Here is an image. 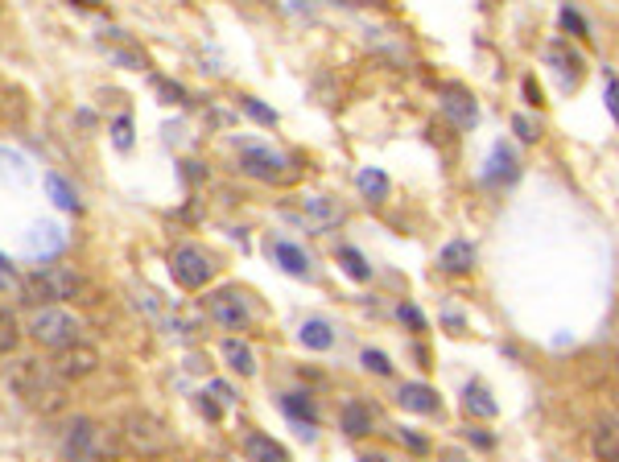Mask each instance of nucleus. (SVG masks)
<instances>
[{"mask_svg":"<svg viewBox=\"0 0 619 462\" xmlns=\"http://www.w3.org/2000/svg\"><path fill=\"white\" fill-rule=\"evenodd\" d=\"M9 384L17 388V396H21L29 409H37V413L50 417V413H59V409H67V388H62V380L54 376V368L42 364V359H12Z\"/></svg>","mask_w":619,"mask_h":462,"instance_id":"obj_1","label":"nucleus"},{"mask_svg":"<svg viewBox=\"0 0 619 462\" xmlns=\"http://www.w3.org/2000/svg\"><path fill=\"white\" fill-rule=\"evenodd\" d=\"M79 289H83V277L74 273V269H62V264L37 269V273L25 277V285H21L25 301H46V306H54L62 297H74Z\"/></svg>","mask_w":619,"mask_h":462,"instance_id":"obj_2","label":"nucleus"},{"mask_svg":"<svg viewBox=\"0 0 619 462\" xmlns=\"http://www.w3.org/2000/svg\"><path fill=\"white\" fill-rule=\"evenodd\" d=\"M29 334H34L42 347H67V343H79V318L74 314H67V309L59 306H42L29 318Z\"/></svg>","mask_w":619,"mask_h":462,"instance_id":"obj_3","label":"nucleus"},{"mask_svg":"<svg viewBox=\"0 0 619 462\" xmlns=\"http://www.w3.org/2000/svg\"><path fill=\"white\" fill-rule=\"evenodd\" d=\"M124 446L132 454H166L174 446V434L166 429V421H157L153 413H132L124 421Z\"/></svg>","mask_w":619,"mask_h":462,"instance_id":"obj_4","label":"nucleus"},{"mask_svg":"<svg viewBox=\"0 0 619 462\" xmlns=\"http://www.w3.org/2000/svg\"><path fill=\"white\" fill-rule=\"evenodd\" d=\"M169 273H174L178 285H186V289H203V285L215 277V264H211V256H207L203 248L182 244V248H174V256H169Z\"/></svg>","mask_w":619,"mask_h":462,"instance_id":"obj_5","label":"nucleus"},{"mask_svg":"<svg viewBox=\"0 0 619 462\" xmlns=\"http://www.w3.org/2000/svg\"><path fill=\"white\" fill-rule=\"evenodd\" d=\"M239 169L248 178H261V182H286L289 178V161L281 153H273L269 145H244L239 149Z\"/></svg>","mask_w":619,"mask_h":462,"instance_id":"obj_6","label":"nucleus"},{"mask_svg":"<svg viewBox=\"0 0 619 462\" xmlns=\"http://www.w3.org/2000/svg\"><path fill=\"white\" fill-rule=\"evenodd\" d=\"M96 438H99L96 421H87V417H74L71 426H67V434H62V458H67V462H104V454H99Z\"/></svg>","mask_w":619,"mask_h":462,"instance_id":"obj_7","label":"nucleus"},{"mask_svg":"<svg viewBox=\"0 0 619 462\" xmlns=\"http://www.w3.org/2000/svg\"><path fill=\"white\" fill-rule=\"evenodd\" d=\"M207 314H211L219 326H227V331H248V322H252V309H248V301H244L239 289H219V294H211L207 297Z\"/></svg>","mask_w":619,"mask_h":462,"instance_id":"obj_8","label":"nucleus"},{"mask_svg":"<svg viewBox=\"0 0 619 462\" xmlns=\"http://www.w3.org/2000/svg\"><path fill=\"white\" fill-rule=\"evenodd\" d=\"M54 368V376L67 384V380H83L91 376V372L99 368V356H96V347H83V343H67L59 347V359L50 364Z\"/></svg>","mask_w":619,"mask_h":462,"instance_id":"obj_9","label":"nucleus"},{"mask_svg":"<svg viewBox=\"0 0 619 462\" xmlns=\"http://www.w3.org/2000/svg\"><path fill=\"white\" fill-rule=\"evenodd\" d=\"M67 248V236H62V227L59 223H37L34 231H29V239H25V252L29 256H59V252Z\"/></svg>","mask_w":619,"mask_h":462,"instance_id":"obj_10","label":"nucleus"},{"mask_svg":"<svg viewBox=\"0 0 619 462\" xmlns=\"http://www.w3.org/2000/svg\"><path fill=\"white\" fill-rule=\"evenodd\" d=\"M396 404L409 409V413H426V417L442 409L438 392L429 388V384H401V388H396Z\"/></svg>","mask_w":619,"mask_h":462,"instance_id":"obj_11","label":"nucleus"},{"mask_svg":"<svg viewBox=\"0 0 619 462\" xmlns=\"http://www.w3.org/2000/svg\"><path fill=\"white\" fill-rule=\"evenodd\" d=\"M244 458L248 462H289V450L269 434H248L244 438Z\"/></svg>","mask_w":619,"mask_h":462,"instance_id":"obj_12","label":"nucleus"},{"mask_svg":"<svg viewBox=\"0 0 619 462\" xmlns=\"http://www.w3.org/2000/svg\"><path fill=\"white\" fill-rule=\"evenodd\" d=\"M438 264L446 273H471V269H475V244H471V239H451V244L442 248Z\"/></svg>","mask_w":619,"mask_h":462,"instance_id":"obj_13","label":"nucleus"},{"mask_svg":"<svg viewBox=\"0 0 619 462\" xmlns=\"http://www.w3.org/2000/svg\"><path fill=\"white\" fill-rule=\"evenodd\" d=\"M516 178V153H513V145H496L491 149V157H488V169H483V182H513Z\"/></svg>","mask_w":619,"mask_h":462,"instance_id":"obj_14","label":"nucleus"},{"mask_svg":"<svg viewBox=\"0 0 619 462\" xmlns=\"http://www.w3.org/2000/svg\"><path fill=\"white\" fill-rule=\"evenodd\" d=\"M273 261L281 264L289 277H310V256H306V248L289 244V239H277V244H273Z\"/></svg>","mask_w":619,"mask_h":462,"instance_id":"obj_15","label":"nucleus"},{"mask_svg":"<svg viewBox=\"0 0 619 462\" xmlns=\"http://www.w3.org/2000/svg\"><path fill=\"white\" fill-rule=\"evenodd\" d=\"M442 107H446V112H451V116H454V124H458V129H471V124H475V120H479V107H475V99H471V95H466V91H458V87H451V91H446V99H442Z\"/></svg>","mask_w":619,"mask_h":462,"instance_id":"obj_16","label":"nucleus"},{"mask_svg":"<svg viewBox=\"0 0 619 462\" xmlns=\"http://www.w3.org/2000/svg\"><path fill=\"white\" fill-rule=\"evenodd\" d=\"M281 409H286V413L298 421L306 438L314 434V429H306V426H314V421H318V409H314V401H310L306 392H286V396H281Z\"/></svg>","mask_w":619,"mask_h":462,"instance_id":"obj_17","label":"nucleus"},{"mask_svg":"<svg viewBox=\"0 0 619 462\" xmlns=\"http://www.w3.org/2000/svg\"><path fill=\"white\" fill-rule=\"evenodd\" d=\"M223 359H227V368L239 372V376H252L256 372V356H252V347L248 343H239V339H223Z\"/></svg>","mask_w":619,"mask_h":462,"instance_id":"obj_18","label":"nucleus"},{"mask_svg":"<svg viewBox=\"0 0 619 462\" xmlns=\"http://www.w3.org/2000/svg\"><path fill=\"white\" fill-rule=\"evenodd\" d=\"M372 421H376V413H372L368 404H359V401H347L343 404V429L351 434V438H359V434H372Z\"/></svg>","mask_w":619,"mask_h":462,"instance_id":"obj_19","label":"nucleus"},{"mask_svg":"<svg viewBox=\"0 0 619 462\" xmlns=\"http://www.w3.org/2000/svg\"><path fill=\"white\" fill-rule=\"evenodd\" d=\"M463 404H466V413H475V417H496V413H500V404L491 401L483 384H466Z\"/></svg>","mask_w":619,"mask_h":462,"instance_id":"obj_20","label":"nucleus"},{"mask_svg":"<svg viewBox=\"0 0 619 462\" xmlns=\"http://www.w3.org/2000/svg\"><path fill=\"white\" fill-rule=\"evenodd\" d=\"M46 190L50 199H54V207H62V211H79V194H74V186L62 174H46Z\"/></svg>","mask_w":619,"mask_h":462,"instance_id":"obj_21","label":"nucleus"},{"mask_svg":"<svg viewBox=\"0 0 619 462\" xmlns=\"http://www.w3.org/2000/svg\"><path fill=\"white\" fill-rule=\"evenodd\" d=\"M302 343H306L310 351H326V347L334 343V331H331V322H322V318H310L306 326H302Z\"/></svg>","mask_w":619,"mask_h":462,"instance_id":"obj_22","label":"nucleus"},{"mask_svg":"<svg viewBox=\"0 0 619 462\" xmlns=\"http://www.w3.org/2000/svg\"><path fill=\"white\" fill-rule=\"evenodd\" d=\"M306 211L314 215V223H318V227H331V223H339V219H343V207H334V202L322 199V194H310Z\"/></svg>","mask_w":619,"mask_h":462,"instance_id":"obj_23","label":"nucleus"},{"mask_svg":"<svg viewBox=\"0 0 619 462\" xmlns=\"http://www.w3.org/2000/svg\"><path fill=\"white\" fill-rule=\"evenodd\" d=\"M356 186L364 190V199H372V202H384V199H388V178H384L380 169H359Z\"/></svg>","mask_w":619,"mask_h":462,"instance_id":"obj_24","label":"nucleus"},{"mask_svg":"<svg viewBox=\"0 0 619 462\" xmlns=\"http://www.w3.org/2000/svg\"><path fill=\"white\" fill-rule=\"evenodd\" d=\"M339 264L347 269V277H351V281H372V264L364 261V252H356V248H339Z\"/></svg>","mask_w":619,"mask_h":462,"instance_id":"obj_25","label":"nucleus"},{"mask_svg":"<svg viewBox=\"0 0 619 462\" xmlns=\"http://www.w3.org/2000/svg\"><path fill=\"white\" fill-rule=\"evenodd\" d=\"M595 450L603 454V462H615V421H603L599 426V434H595Z\"/></svg>","mask_w":619,"mask_h":462,"instance_id":"obj_26","label":"nucleus"},{"mask_svg":"<svg viewBox=\"0 0 619 462\" xmlns=\"http://www.w3.org/2000/svg\"><path fill=\"white\" fill-rule=\"evenodd\" d=\"M239 107H244V112H248L252 120H261V124H269V129H273V124H277V112H273V107H264L261 99H252V95H239Z\"/></svg>","mask_w":619,"mask_h":462,"instance_id":"obj_27","label":"nucleus"},{"mask_svg":"<svg viewBox=\"0 0 619 462\" xmlns=\"http://www.w3.org/2000/svg\"><path fill=\"white\" fill-rule=\"evenodd\" d=\"M561 29H570L574 37H591V29H586V21H583V12L574 9V4H566V9H561Z\"/></svg>","mask_w":619,"mask_h":462,"instance_id":"obj_28","label":"nucleus"},{"mask_svg":"<svg viewBox=\"0 0 619 462\" xmlns=\"http://www.w3.org/2000/svg\"><path fill=\"white\" fill-rule=\"evenodd\" d=\"M359 359H364V368L376 372V376H393V364H388V356H384V351H372V347H368V351H364Z\"/></svg>","mask_w":619,"mask_h":462,"instance_id":"obj_29","label":"nucleus"},{"mask_svg":"<svg viewBox=\"0 0 619 462\" xmlns=\"http://www.w3.org/2000/svg\"><path fill=\"white\" fill-rule=\"evenodd\" d=\"M112 141H116V149H132V116H116V124H112Z\"/></svg>","mask_w":619,"mask_h":462,"instance_id":"obj_30","label":"nucleus"},{"mask_svg":"<svg viewBox=\"0 0 619 462\" xmlns=\"http://www.w3.org/2000/svg\"><path fill=\"white\" fill-rule=\"evenodd\" d=\"M12 347H17V326L9 314H0V356H9Z\"/></svg>","mask_w":619,"mask_h":462,"instance_id":"obj_31","label":"nucleus"},{"mask_svg":"<svg viewBox=\"0 0 619 462\" xmlns=\"http://www.w3.org/2000/svg\"><path fill=\"white\" fill-rule=\"evenodd\" d=\"M21 294V285H17V277H12V269L4 261H0V301H4V297H17Z\"/></svg>","mask_w":619,"mask_h":462,"instance_id":"obj_32","label":"nucleus"},{"mask_svg":"<svg viewBox=\"0 0 619 462\" xmlns=\"http://www.w3.org/2000/svg\"><path fill=\"white\" fill-rule=\"evenodd\" d=\"M396 314H401V322H409L413 331H426V314H421V309H417V306H409V301H401V309H396Z\"/></svg>","mask_w":619,"mask_h":462,"instance_id":"obj_33","label":"nucleus"},{"mask_svg":"<svg viewBox=\"0 0 619 462\" xmlns=\"http://www.w3.org/2000/svg\"><path fill=\"white\" fill-rule=\"evenodd\" d=\"M513 129L521 132V141H537V137H541V124H533L529 116H516V120H513Z\"/></svg>","mask_w":619,"mask_h":462,"instance_id":"obj_34","label":"nucleus"},{"mask_svg":"<svg viewBox=\"0 0 619 462\" xmlns=\"http://www.w3.org/2000/svg\"><path fill=\"white\" fill-rule=\"evenodd\" d=\"M207 388H211V396H219V401H223V404H236V401H239V396H236V388H231V384H223V380H211Z\"/></svg>","mask_w":619,"mask_h":462,"instance_id":"obj_35","label":"nucleus"},{"mask_svg":"<svg viewBox=\"0 0 619 462\" xmlns=\"http://www.w3.org/2000/svg\"><path fill=\"white\" fill-rule=\"evenodd\" d=\"M396 438L405 442L409 450H417V454H426V450H429V442H426V438H417L413 429H401V434H396Z\"/></svg>","mask_w":619,"mask_h":462,"instance_id":"obj_36","label":"nucleus"},{"mask_svg":"<svg viewBox=\"0 0 619 462\" xmlns=\"http://www.w3.org/2000/svg\"><path fill=\"white\" fill-rule=\"evenodd\" d=\"M199 409H203V413L211 417V421H215V417H219V404H215L211 396H207V392H203V396H199Z\"/></svg>","mask_w":619,"mask_h":462,"instance_id":"obj_37","label":"nucleus"},{"mask_svg":"<svg viewBox=\"0 0 619 462\" xmlns=\"http://www.w3.org/2000/svg\"><path fill=\"white\" fill-rule=\"evenodd\" d=\"M607 112H611V116L619 112V107H615V74H611V71H607Z\"/></svg>","mask_w":619,"mask_h":462,"instance_id":"obj_38","label":"nucleus"},{"mask_svg":"<svg viewBox=\"0 0 619 462\" xmlns=\"http://www.w3.org/2000/svg\"><path fill=\"white\" fill-rule=\"evenodd\" d=\"M524 95H529V104H541V87L533 79H524Z\"/></svg>","mask_w":619,"mask_h":462,"instance_id":"obj_39","label":"nucleus"},{"mask_svg":"<svg viewBox=\"0 0 619 462\" xmlns=\"http://www.w3.org/2000/svg\"><path fill=\"white\" fill-rule=\"evenodd\" d=\"M359 462H384V458H380V454H376V458H359Z\"/></svg>","mask_w":619,"mask_h":462,"instance_id":"obj_40","label":"nucleus"}]
</instances>
